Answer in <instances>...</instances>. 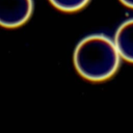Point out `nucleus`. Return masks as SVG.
I'll return each mask as SVG.
<instances>
[{
    "label": "nucleus",
    "instance_id": "39448f33",
    "mask_svg": "<svg viewBox=\"0 0 133 133\" xmlns=\"http://www.w3.org/2000/svg\"><path fill=\"white\" fill-rule=\"evenodd\" d=\"M123 4H125L126 6L130 7V8H133V0H119Z\"/></svg>",
    "mask_w": 133,
    "mask_h": 133
},
{
    "label": "nucleus",
    "instance_id": "f03ea898",
    "mask_svg": "<svg viewBox=\"0 0 133 133\" xmlns=\"http://www.w3.org/2000/svg\"><path fill=\"white\" fill-rule=\"evenodd\" d=\"M32 10V0H0V26L19 27L28 21Z\"/></svg>",
    "mask_w": 133,
    "mask_h": 133
},
{
    "label": "nucleus",
    "instance_id": "7ed1b4c3",
    "mask_svg": "<svg viewBox=\"0 0 133 133\" xmlns=\"http://www.w3.org/2000/svg\"><path fill=\"white\" fill-rule=\"evenodd\" d=\"M113 41L121 57L129 62H133V19L121 24Z\"/></svg>",
    "mask_w": 133,
    "mask_h": 133
},
{
    "label": "nucleus",
    "instance_id": "f257e3e1",
    "mask_svg": "<svg viewBox=\"0 0 133 133\" xmlns=\"http://www.w3.org/2000/svg\"><path fill=\"white\" fill-rule=\"evenodd\" d=\"M121 55L114 41L104 34H91L77 45L74 64L77 72L90 81H104L118 69Z\"/></svg>",
    "mask_w": 133,
    "mask_h": 133
},
{
    "label": "nucleus",
    "instance_id": "20e7f679",
    "mask_svg": "<svg viewBox=\"0 0 133 133\" xmlns=\"http://www.w3.org/2000/svg\"><path fill=\"white\" fill-rule=\"evenodd\" d=\"M54 7L62 11H76L83 8L89 0H49Z\"/></svg>",
    "mask_w": 133,
    "mask_h": 133
}]
</instances>
